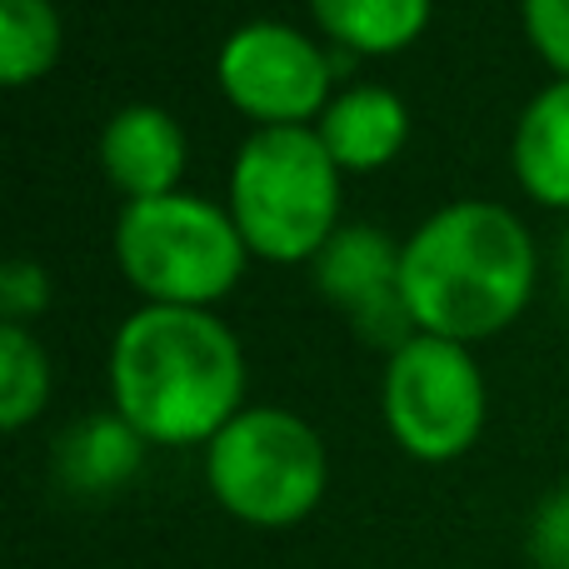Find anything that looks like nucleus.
<instances>
[{
    "label": "nucleus",
    "mask_w": 569,
    "mask_h": 569,
    "mask_svg": "<svg viewBox=\"0 0 569 569\" xmlns=\"http://www.w3.org/2000/svg\"><path fill=\"white\" fill-rule=\"evenodd\" d=\"M110 400L146 445H210L246 410V350L220 315L146 305L110 340Z\"/></svg>",
    "instance_id": "1"
},
{
    "label": "nucleus",
    "mask_w": 569,
    "mask_h": 569,
    "mask_svg": "<svg viewBox=\"0 0 569 569\" xmlns=\"http://www.w3.org/2000/svg\"><path fill=\"white\" fill-rule=\"evenodd\" d=\"M540 256L515 210L455 200L425 216L400 246V295L415 335L475 345L525 315Z\"/></svg>",
    "instance_id": "2"
},
{
    "label": "nucleus",
    "mask_w": 569,
    "mask_h": 569,
    "mask_svg": "<svg viewBox=\"0 0 569 569\" xmlns=\"http://www.w3.org/2000/svg\"><path fill=\"white\" fill-rule=\"evenodd\" d=\"M230 220L250 256L300 266L340 230V166L315 126L256 130L230 166Z\"/></svg>",
    "instance_id": "3"
},
{
    "label": "nucleus",
    "mask_w": 569,
    "mask_h": 569,
    "mask_svg": "<svg viewBox=\"0 0 569 569\" xmlns=\"http://www.w3.org/2000/svg\"><path fill=\"white\" fill-rule=\"evenodd\" d=\"M206 485L230 520L250 530H290L320 510L330 455L310 420L250 405L206 445Z\"/></svg>",
    "instance_id": "4"
},
{
    "label": "nucleus",
    "mask_w": 569,
    "mask_h": 569,
    "mask_svg": "<svg viewBox=\"0 0 569 569\" xmlns=\"http://www.w3.org/2000/svg\"><path fill=\"white\" fill-rule=\"evenodd\" d=\"M116 260L150 305L210 310L246 276L250 246L240 240L230 210L176 190L160 200H130L120 210Z\"/></svg>",
    "instance_id": "5"
},
{
    "label": "nucleus",
    "mask_w": 569,
    "mask_h": 569,
    "mask_svg": "<svg viewBox=\"0 0 569 569\" xmlns=\"http://www.w3.org/2000/svg\"><path fill=\"white\" fill-rule=\"evenodd\" d=\"M385 430L410 460L450 465L475 450L485 430V375L470 345L440 340V335H410L390 350L380 380Z\"/></svg>",
    "instance_id": "6"
},
{
    "label": "nucleus",
    "mask_w": 569,
    "mask_h": 569,
    "mask_svg": "<svg viewBox=\"0 0 569 569\" xmlns=\"http://www.w3.org/2000/svg\"><path fill=\"white\" fill-rule=\"evenodd\" d=\"M330 56L320 40L284 20H250L230 30L216 60V80L226 100L260 130L310 126L330 106Z\"/></svg>",
    "instance_id": "7"
},
{
    "label": "nucleus",
    "mask_w": 569,
    "mask_h": 569,
    "mask_svg": "<svg viewBox=\"0 0 569 569\" xmlns=\"http://www.w3.org/2000/svg\"><path fill=\"white\" fill-rule=\"evenodd\" d=\"M315 284L380 350H400L415 335L400 295V246L375 226H340L315 256Z\"/></svg>",
    "instance_id": "8"
},
{
    "label": "nucleus",
    "mask_w": 569,
    "mask_h": 569,
    "mask_svg": "<svg viewBox=\"0 0 569 569\" xmlns=\"http://www.w3.org/2000/svg\"><path fill=\"white\" fill-rule=\"evenodd\" d=\"M100 170L130 200L176 196L186 176V130L160 106H126L100 130Z\"/></svg>",
    "instance_id": "9"
},
{
    "label": "nucleus",
    "mask_w": 569,
    "mask_h": 569,
    "mask_svg": "<svg viewBox=\"0 0 569 569\" xmlns=\"http://www.w3.org/2000/svg\"><path fill=\"white\" fill-rule=\"evenodd\" d=\"M315 136L325 140L330 160L340 170H380L405 150L410 136V116L405 100L385 86H350L325 106V116L315 120Z\"/></svg>",
    "instance_id": "10"
},
{
    "label": "nucleus",
    "mask_w": 569,
    "mask_h": 569,
    "mask_svg": "<svg viewBox=\"0 0 569 569\" xmlns=\"http://www.w3.org/2000/svg\"><path fill=\"white\" fill-rule=\"evenodd\" d=\"M515 180L530 200L569 210V80H550L525 106L510 150Z\"/></svg>",
    "instance_id": "11"
},
{
    "label": "nucleus",
    "mask_w": 569,
    "mask_h": 569,
    "mask_svg": "<svg viewBox=\"0 0 569 569\" xmlns=\"http://www.w3.org/2000/svg\"><path fill=\"white\" fill-rule=\"evenodd\" d=\"M140 460H146V440H140L116 410L70 425L60 450H56L60 480H66V490H76V495L120 490L126 480H136Z\"/></svg>",
    "instance_id": "12"
},
{
    "label": "nucleus",
    "mask_w": 569,
    "mask_h": 569,
    "mask_svg": "<svg viewBox=\"0 0 569 569\" xmlns=\"http://www.w3.org/2000/svg\"><path fill=\"white\" fill-rule=\"evenodd\" d=\"M435 0H310V16L355 56H395L430 26Z\"/></svg>",
    "instance_id": "13"
},
{
    "label": "nucleus",
    "mask_w": 569,
    "mask_h": 569,
    "mask_svg": "<svg viewBox=\"0 0 569 569\" xmlns=\"http://www.w3.org/2000/svg\"><path fill=\"white\" fill-rule=\"evenodd\" d=\"M60 60V16L50 0H0V80L10 90L50 76Z\"/></svg>",
    "instance_id": "14"
},
{
    "label": "nucleus",
    "mask_w": 569,
    "mask_h": 569,
    "mask_svg": "<svg viewBox=\"0 0 569 569\" xmlns=\"http://www.w3.org/2000/svg\"><path fill=\"white\" fill-rule=\"evenodd\" d=\"M50 400V360L26 325H0V425L26 430Z\"/></svg>",
    "instance_id": "15"
},
{
    "label": "nucleus",
    "mask_w": 569,
    "mask_h": 569,
    "mask_svg": "<svg viewBox=\"0 0 569 569\" xmlns=\"http://www.w3.org/2000/svg\"><path fill=\"white\" fill-rule=\"evenodd\" d=\"M520 16L555 80H569V0H520Z\"/></svg>",
    "instance_id": "16"
},
{
    "label": "nucleus",
    "mask_w": 569,
    "mask_h": 569,
    "mask_svg": "<svg viewBox=\"0 0 569 569\" xmlns=\"http://www.w3.org/2000/svg\"><path fill=\"white\" fill-rule=\"evenodd\" d=\"M530 560L535 569H569V485L550 490L530 520Z\"/></svg>",
    "instance_id": "17"
},
{
    "label": "nucleus",
    "mask_w": 569,
    "mask_h": 569,
    "mask_svg": "<svg viewBox=\"0 0 569 569\" xmlns=\"http://www.w3.org/2000/svg\"><path fill=\"white\" fill-rule=\"evenodd\" d=\"M50 305V280L36 260H6L0 270V315L6 325H26L36 315H46Z\"/></svg>",
    "instance_id": "18"
}]
</instances>
